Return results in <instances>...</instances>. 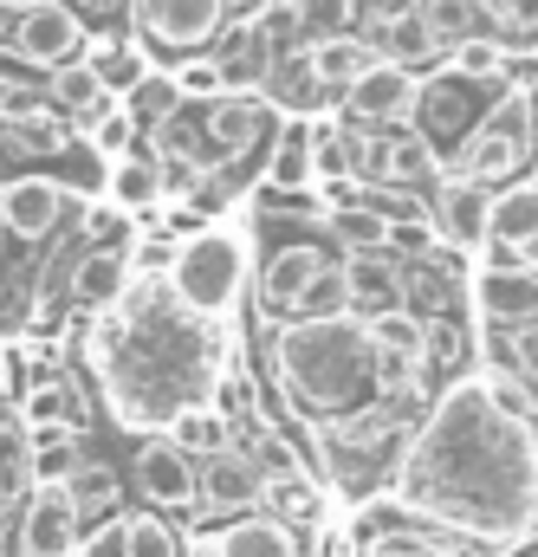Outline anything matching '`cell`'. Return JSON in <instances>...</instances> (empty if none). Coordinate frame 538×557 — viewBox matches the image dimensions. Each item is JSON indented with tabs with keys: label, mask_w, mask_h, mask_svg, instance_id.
Returning <instances> with one entry per match:
<instances>
[{
	"label": "cell",
	"mask_w": 538,
	"mask_h": 557,
	"mask_svg": "<svg viewBox=\"0 0 538 557\" xmlns=\"http://www.w3.org/2000/svg\"><path fill=\"white\" fill-rule=\"evenodd\" d=\"M396 506L487 552L538 532V421L506 416L487 376L454 383L396 460Z\"/></svg>",
	"instance_id": "obj_1"
},
{
	"label": "cell",
	"mask_w": 538,
	"mask_h": 557,
	"mask_svg": "<svg viewBox=\"0 0 538 557\" xmlns=\"http://www.w3.org/2000/svg\"><path fill=\"white\" fill-rule=\"evenodd\" d=\"M208 318H195L175 285H149L124 298V311L111 318L105 331V389H111V409L131 428H175V416L201 409L208 383H215V337L201 331Z\"/></svg>",
	"instance_id": "obj_2"
},
{
	"label": "cell",
	"mask_w": 538,
	"mask_h": 557,
	"mask_svg": "<svg viewBox=\"0 0 538 557\" xmlns=\"http://www.w3.org/2000/svg\"><path fill=\"white\" fill-rule=\"evenodd\" d=\"M267 357L285 396L298 403V416L311 421L357 416L377 389V337H370V318H357V311L292 318L285 331H272Z\"/></svg>",
	"instance_id": "obj_3"
},
{
	"label": "cell",
	"mask_w": 538,
	"mask_h": 557,
	"mask_svg": "<svg viewBox=\"0 0 538 557\" xmlns=\"http://www.w3.org/2000/svg\"><path fill=\"white\" fill-rule=\"evenodd\" d=\"M533 131H538V98L533 91H500V104L461 137L448 175L480 182V188H500L506 175L526 169V156H533Z\"/></svg>",
	"instance_id": "obj_4"
},
{
	"label": "cell",
	"mask_w": 538,
	"mask_h": 557,
	"mask_svg": "<svg viewBox=\"0 0 538 557\" xmlns=\"http://www.w3.org/2000/svg\"><path fill=\"white\" fill-rule=\"evenodd\" d=\"M241 278H247V253H241V240H234V234H221V227H208V234L182 240V253H175V267H169L175 298H182L195 318H221V311L234 305Z\"/></svg>",
	"instance_id": "obj_5"
},
{
	"label": "cell",
	"mask_w": 538,
	"mask_h": 557,
	"mask_svg": "<svg viewBox=\"0 0 538 557\" xmlns=\"http://www.w3.org/2000/svg\"><path fill=\"white\" fill-rule=\"evenodd\" d=\"M7 539L20 557H78L91 539V519L72 499V486H33V499L7 512Z\"/></svg>",
	"instance_id": "obj_6"
},
{
	"label": "cell",
	"mask_w": 538,
	"mask_h": 557,
	"mask_svg": "<svg viewBox=\"0 0 538 557\" xmlns=\"http://www.w3.org/2000/svg\"><path fill=\"white\" fill-rule=\"evenodd\" d=\"M7 52L20 65H46V72H65L78 65L85 52V20L72 0H46L33 13H7Z\"/></svg>",
	"instance_id": "obj_7"
},
{
	"label": "cell",
	"mask_w": 538,
	"mask_h": 557,
	"mask_svg": "<svg viewBox=\"0 0 538 557\" xmlns=\"http://www.w3.org/2000/svg\"><path fill=\"white\" fill-rule=\"evenodd\" d=\"M131 480L156 512H188V506H201V460H195L188 447H175L169 434L136 447Z\"/></svg>",
	"instance_id": "obj_8"
},
{
	"label": "cell",
	"mask_w": 538,
	"mask_h": 557,
	"mask_svg": "<svg viewBox=\"0 0 538 557\" xmlns=\"http://www.w3.org/2000/svg\"><path fill=\"white\" fill-rule=\"evenodd\" d=\"M415 111H421V85L396 59H383L377 72H364L344 91V117L364 124V131H403V124H415Z\"/></svg>",
	"instance_id": "obj_9"
},
{
	"label": "cell",
	"mask_w": 538,
	"mask_h": 557,
	"mask_svg": "<svg viewBox=\"0 0 538 557\" xmlns=\"http://www.w3.org/2000/svg\"><path fill=\"white\" fill-rule=\"evenodd\" d=\"M493 188H480V182H461V175H441L435 182V227H441V240L448 247H461V253H474V247H493Z\"/></svg>",
	"instance_id": "obj_10"
},
{
	"label": "cell",
	"mask_w": 538,
	"mask_h": 557,
	"mask_svg": "<svg viewBox=\"0 0 538 557\" xmlns=\"http://www.w3.org/2000/svg\"><path fill=\"white\" fill-rule=\"evenodd\" d=\"M260 506H267V460H254L247 447H228V454L201 460V512L247 519Z\"/></svg>",
	"instance_id": "obj_11"
},
{
	"label": "cell",
	"mask_w": 538,
	"mask_h": 557,
	"mask_svg": "<svg viewBox=\"0 0 538 557\" xmlns=\"http://www.w3.org/2000/svg\"><path fill=\"white\" fill-rule=\"evenodd\" d=\"M221 13H228V0H136V26L156 46H169V52L208 46L215 26H221Z\"/></svg>",
	"instance_id": "obj_12"
},
{
	"label": "cell",
	"mask_w": 538,
	"mask_h": 557,
	"mask_svg": "<svg viewBox=\"0 0 538 557\" xmlns=\"http://www.w3.org/2000/svg\"><path fill=\"white\" fill-rule=\"evenodd\" d=\"M325 273H331L325 247L292 240V247L267 253V267H260V305H267L272 318H298V298H305V292H311Z\"/></svg>",
	"instance_id": "obj_13"
},
{
	"label": "cell",
	"mask_w": 538,
	"mask_h": 557,
	"mask_svg": "<svg viewBox=\"0 0 538 557\" xmlns=\"http://www.w3.org/2000/svg\"><path fill=\"white\" fill-rule=\"evenodd\" d=\"M474 298H480V324L487 331L538 324V273L533 267H487V273L474 278Z\"/></svg>",
	"instance_id": "obj_14"
},
{
	"label": "cell",
	"mask_w": 538,
	"mask_h": 557,
	"mask_svg": "<svg viewBox=\"0 0 538 557\" xmlns=\"http://www.w3.org/2000/svg\"><path fill=\"white\" fill-rule=\"evenodd\" d=\"M65 188L59 182H46V175H13L7 182V240L20 247V240H46L52 227H59V214H65Z\"/></svg>",
	"instance_id": "obj_15"
},
{
	"label": "cell",
	"mask_w": 538,
	"mask_h": 557,
	"mask_svg": "<svg viewBox=\"0 0 538 557\" xmlns=\"http://www.w3.org/2000/svg\"><path fill=\"white\" fill-rule=\"evenodd\" d=\"M338 273L351 285V311H357V318H377V311H396V305H403V267L390 260V247L344 253Z\"/></svg>",
	"instance_id": "obj_16"
},
{
	"label": "cell",
	"mask_w": 538,
	"mask_h": 557,
	"mask_svg": "<svg viewBox=\"0 0 538 557\" xmlns=\"http://www.w3.org/2000/svg\"><path fill=\"white\" fill-rule=\"evenodd\" d=\"M208 552L215 557H298V532L272 512H247V519H228L221 532H208Z\"/></svg>",
	"instance_id": "obj_17"
},
{
	"label": "cell",
	"mask_w": 538,
	"mask_h": 557,
	"mask_svg": "<svg viewBox=\"0 0 538 557\" xmlns=\"http://www.w3.org/2000/svg\"><path fill=\"white\" fill-rule=\"evenodd\" d=\"M493 247H500V267H526V253L538 247V182L506 188L493 201Z\"/></svg>",
	"instance_id": "obj_18"
},
{
	"label": "cell",
	"mask_w": 538,
	"mask_h": 557,
	"mask_svg": "<svg viewBox=\"0 0 538 557\" xmlns=\"http://www.w3.org/2000/svg\"><path fill=\"white\" fill-rule=\"evenodd\" d=\"M46 104H52V111H65L72 124H98V117H111V111H118V104H111V85L98 78V65H91V59H78V65L52 72Z\"/></svg>",
	"instance_id": "obj_19"
},
{
	"label": "cell",
	"mask_w": 538,
	"mask_h": 557,
	"mask_svg": "<svg viewBox=\"0 0 538 557\" xmlns=\"http://www.w3.org/2000/svg\"><path fill=\"white\" fill-rule=\"evenodd\" d=\"M72 298L105 311V305H124L131 298V253L124 247H91L78 267H72Z\"/></svg>",
	"instance_id": "obj_20"
},
{
	"label": "cell",
	"mask_w": 538,
	"mask_h": 557,
	"mask_svg": "<svg viewBox=\"0 0 538 557\" xmlns=\"http://www.w3.org/2000/svg\"><path fill=\"white\" fill-rule=\"evenodd\" d=\"M208 137H215V149H228V162L247 156L254 143L267 137V104H260L254 91H228V98H215V104H208Z\"/></svg>",
	"instance_id": "obj_21"
},
{
	"label": "cell",
	"mask_w": 538,
	"mask_h": 557,
	"mask_svg": "<svg viewBox=\"0 0 538 557\" xmlns=\"http://www.w3.org/2000/svg\"><path fill=\"white\" fill-rule=\"evenodd\" d=\"M305 59H311V72H318L331 91H351L364 72H377V65H383V59H377V46H370V39H357V33L311 39V46H305Z\"/></svg>",
	"instance_id": "obj_22"
},
{
	"label": "cell",
	"mask_w": 538,
	"mask_h": 557,
	"mask_svg": "<svg viewBox=\"0 0 538 557\" xmlns=\"http://www.w3.org/2000/svg\"><path fill=\"white\" fill-rule=\"evenodd\" d=\"M383 137V162H390V188H403V182H428L441 162H435V137H421L415 124L403 131H377Z\"/></svg>",
	"instance_id": "obj_23"
},
{
	"label": "cell",
	"mask_w": 538,
	"mask_h": 557,
	"mask_svg": "<svg viewBox=\"0 0 538 557\" xmlns=\"http://www.w3.org/2000/svg\"><path fill=\"white\" fill-rule=\"evenodd\" d=\"M421 7V20L435 26V39L441 46H467V39H487V0H415Z\"/></svg>",
	"instance_id": "obj_24"
},
{
	"label": "cell",
	"mask_w": 538,
	"mask_h": 557,
	"mask_svg": "<svg viewBox=\"0 0 538 557\" xmlns=\"http://www.w3.org/2000/svg\"><path fill=\"white\" fill-rule=\"evenodd\" d=\"M377 39H383V59H396V65H421V59H435V26L421 20V7H403V13H390L383 26H377Z\"/></svg>",
	"instance_id": "obj_25"
},
{
	"label": "cell",
	"mask_w": 538,
	"mask_h": 557,
	"mask_svg": "<svg viewBox=\"0 0 538 557\" xmlns=\"http://www.w3.org/2000/svg\"><path fill=\"white\" fill-rule=\"evenodd\" d=\"M65 111H52V104H39V111H7V149H20V156H52V149H65Z\"/></svg>",
	"instance_id": "obj_26"
},
{
	"label": "cell",
	"mask_w": 538,
	"mask_h": 557,
	"mask_svg": "<svg viewBox=\"0 0 538 557\" xmlns=\"http://www.w3.org/2000/svg\"><path fill=\"white\" fill-rule=\"evenodd\" d=\"M228 434H234V428H228V409H208V403H201V409H188V416H175V428H169V441H175V447H188L195 460L228 454V447H234Z\"/></svg>",
	"instance_id": "obj_27"
},
{
	"label": "cell",
	"mask_w": 538,
	"mask_h": 557,
	"mask_svg": "<svg viewBox=\"0 0 538 557\" xmlns=\"http://www.w3.org/2000/svg\"><path fill=\"white\" fill-rule=\"evenodd\" d=\"M331 234L344 240V253H364V247H390V214L370 208V195L357 208H331Z\"/></svg>",
	"instance_id": "obj_28"
},
{
	"label": "cell",
	"mask_w": 538,
	"mask_h": 557,
	"mask_svg": "<svg viewBox=\"0 0 538 557\" xmlns=\"http://www.w3.org/2000/svg\"><path fill=\"white\" fill-rule=\"evenodd\" d=\"M72 499L85 506V519H91V525H111V519H124V512H111V499H118V480H111V467H98V460H85V467L72 473Z\"/></svg>",
	"instance_id": "obj_29"
},
{
	"label": "cell",
	"mask_w": 538,
	"mask_h": 557,
	"mask_svg": "<svg viewBox=\"0 0 538 557\" xmlns=\"http://www.w3.org/2000/svg\"><path fill=\"white\" fill-rule=\"evenodd\" d=\"M91 65H98V78L111 85V98H124V91H143V85H149V59H143V46H105Z\"/></svg>",
	"instance_id": "obj_30"
},
{
	"label": "cell",
	"mask_w": 538,
	"mask_h": 557,
	"mask_svg": "<svg viewBox=\"0 0 538 557\" xmlns=\"http://www.w3.org/2000/svg\"><path fill=\"white\" fill-rule=\"evenodd\" d=\"M20 421L26 428H78V396L65 383H46V389H33L20 403Z\"/></svg>",
	"instance_id": "obj_31"
},
{
	"label": "cell",
	"mask_w": 538,
	"mask_h": 557,
	"mask_svg": "<svg viewBox=\"0 0 538 557\" xmlns=\"http://www.w3.org/2000/svg\"><path fill=\"white\" fill-rule=\"evenodd\" d=\"M131 557H188V539L162 512H131Z\"/></svg>",
	"instance_id": "obj_32"
},
{
	"label": "cell",
	"mask_w": 538,
	"mask_h": 557,
	"mask_svg": "<svg viewBox=\"0 0 538 557\" xmlns=\"http://www.w3.org/2000/svg\"><path fill=\"white\" fill-rule=\"evenodd\" d=\"M357 557H454V545H441L435 532H364Z\"/></svg>",
	"instance_id": "obj_33"
},
{
	"label": "cell",
	"mask_w": 538,
	"mask_h": 557,
	"mask_svg": "<svg viewBox=\"0 0 538 557\" xmlns=\"http://www.w3.org/2000/svg\"><path fill=\"white\" fill-rule=\"evenodd\" d=\"M162 182H169V175H162V162H118V169H111V195H118V201H124V208H149V201H156V195H162Z\"/></svg>",
	"instance_id": "obj_34"
},
{
	"label": "cell",
	"mask_w": 538,
	"mask_h": 557,
	"mask_svg": "<svg viewBox=\"0 0 538 557\" xmlns=\"http://www.w3.org/2000/svg\"><path fill=\"white\" fill-rule=\"evenodd\" d=\"M403 305H408V311H421V318H428V311H448V305H454V285L435 273V267L408 260V267H403Z\"/></svg>",
	"instance_id": "obj_35"
},
{
	"label": "cell",
	"mask_w": 538,
	"mask_h": 557,
	"mask_svg": "<svg viewBox=\"0 0 538 557\" xmlns=\"http://www.w3.org/2000/svg\"><path fill=\"white\" fill-rule=\"evenodd\" d=\"M279 98H285L292 111H318V104H325V98H338V91H331V85L311 72V59L298 52V59L285 65V78H279Z\"/></svg>",
	"instance_id": "obj_36"
},
{
	"label": "cell",
	"mask_w": 538,
	"mask_h": 557,
	"mask_svg": "<svg viewBox=\"0 0 538 557\" xmlns=\"http://www.w3.org/2000/svg\"><path fill=\"white\" fill-rule=\"evenodd\" d=\"M318 175V162H311V131H292V137L279 143V156H272V188H298V182H311Z\"/></svg>",
	"instance_id": "obj_37"
},
{
	"label": "cell",
	"mask_w": 538,
	"mask_h": 557,
	"mask_svg": "<svg viewBox=\"0 0 538 557\" xmlns=\"http://www.w3.org/2000/svg\"><path fill=\"white\" fill-rule=\"evenodd\" d=\"M175 85H182V98H228V65L221 59H182Z\"/></svg>",
	"instance_id": "obj_38"
},
{
	"label": "cell",
	"mask_w": 538,
	"mask_h": 557,
	"mask_svg": "<svg viewBox=\"0 0 538 557\" xmlns=\"http://www.w3.org/2000/svg\"><path fill=\"white\" fill-rule=\"evenodd\" d=\"M500 350H506V370H519L526 383L538 389V324H519V331H493Z\"/></svg>",
	"instance_id": "obj_39"
},
{
	"label": "cell",
	"mask_w": 538,
	"mask_h": 557,
	"mask_svg": "<svg viewBox=\"0 0 538 557\" xmlns=\"http://www.w3.org/2000/svg\"><path fill=\"white\" fill-rule=\"evenodd\" d=\"M500 65H506V59H500L493 39H467V46H454V78H480V85H487V78H500Z\"/></svg>",
	"instance_id": "obj_40"
},
{
	"label": "cell",
	"mask_w": 538,
	"mask_h": 557,
	"mask_svg": "<svg viewBox=\"0 0 538 557\" xmlns=\"http://www.w3.org/2000/svg\"><path fill=\"white\" fill-rule=\"evenodd\" d=\"M487 13H493L500 33H519V39L538 33V0H487Z\"/></svg>",
	"instance_id": "obj_41"
},
{
	"label": "cell",
	"mask_w": 538,
	"mask_h": 557,
	"mask_svg": "<svg viewBox=\"0 0 538 557\" xmlns=\"http://www.w3.org/2000/svg\"><path fill=\"white\" fill-rule=\"evenodd\" d=\"M78 557H131V519H111V525H91L85 552Z\"/></svg>",
	"instance_id": "obj_42"
},
{
	"label": "cell",
	"mask_w": 538,
	"mask_h": 557,
	"mask_svg": "<svg viewBox=\"0 0 538 557\" xmlns=\"http://www.w3.org/2000/svg\"><path fill=\"white\" fill-rule=\"evenodd\" d=\"M91 137L105 143V149H118V143H131V111H111V117H98V124H91Z\"/></svg>",
	"instance_id": "obj_43"
},
{
	"label": "cell",
	"mask_w": 538,
	"mask_h": 557,
	"mask_svg": "<svg viewBox=\"0 0 538 557\" xmlns=\"http://www.w3.org/2000/svg\"><path fill=\"white\" fill-rule=\"evenodd\" d=\"M33 7H46V0H7V13H33Z\"/></svg>",
	"instance_id": "obj_44"
},
{
	"label": "cell",
	"mask_w": 538,
	"mask_h": 557,
	"mask_svg": "<svg viewBox=\"0 0 538 557\" xmlns=\"http://www.w3.org/2000/svg\"><path fill=\"white\" fill-rule=\"evenodd\" d=\"M325 557H357L351 545H325Z\"/></svg>",
	"instance_id": "obj_45"
},
{
	"label": "cell",
	"mask_w": 538,
	"mask_h": 557,
	"mask_svg": "<svg viewBox=\"0 0 538 557\" xmlns=\"http://www.w3.org/2000/svg\"><path fill=\"white\" fill-rule=\"evenodd\" d=\"M72 7H105V0H72Z\"/></svg>",
	"instance_id": "obj_46"
},
{
	"label": "cell",
	"mask_w": 538,
	"mask_h": 557,
	"mask_svg": "<svg viewBox=\"0 0 538 557\" xmlns=\"http://www.w3.org/2000/svg\"><path fill=\"white\" fill-rule=\"evenodd\" d=\"M292 7H305V0H292Z\"/></svg>",
	"instance_id": "obj_47"
}]
</instances>
